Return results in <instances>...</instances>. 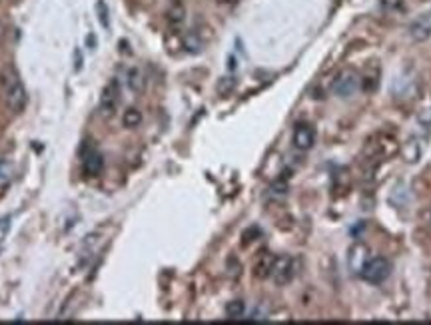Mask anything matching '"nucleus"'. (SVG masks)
Masks as SVG:
<instances>
[{
	"mask_svg": "<svg viewBox=\"0 0 431 325\" xmlns=\"http://www.w3.org/2000/svg\"><path fill=\"white\" fill-rule=\"evenodd\" d=\"M2 92H4V104L10 112L20 114L26 108L29 94H26L24 84L20 82V78L13 70H8L6 74L2 76Z\"/></svg>",
	"mask_w": 431,
	"mask_h": 325,
	"instance_id": "nucleus-1",
	"label": "nucleus"
},
{
	"mask_svg": "<svg viewBox=\"0 0 431 325\" xmlns=\"http://www.w3.org/2000/svg\"><path fill=\"white\" fill-rule=\"evenodd\" d=\"M357 90H361V76L354 68L340 70L331 84V92L340 98H352L354 94H357Z\"/></svg>",
	"mask_w": 431,
	"mask_h": 325,
	"instance_id": "nucleus-2",
	"label": "nucleus"
},
{
	"mask_svg": "<svg viewBox=\"0 0 431 325\" xmlns=\"http://www.w3.org/2000/svg\"><path fill=\"white\" fill-rule=\"evenodd\" d=\"M359 276L368 283H372V285H379V283H384L391 276V262L387 257H382V255L370 257Z\"/></svg>",
	"mask_w": 431,
	"mask_h": 325,
	"instance_id": "nucleus-3",
	"label": "nucleus"
},
{
	"mask_svg": "<svg viewBox=\"0 0 431 325\" xmlns=\"http://www.w3.org/2000/svg\"><path fill=\"white\" fill-rule=\"evenodd\" d=\"M296 276V262L292 255H276L274 257V264H272V271H269V278L274 280L276 285H288L290 281L294 280Z\"/></svg>",
	"mask_w": 431,
	"mask_h": 325,
	"instance_id": "nucleus-4",
	"label": "nucleus"
},
{
	"mask_svg": "<svg viewBox=\"0 0 431 325\" xmlns=\"http://www.w3.org/2000/svg\"><path fill=\"white\" fill-rule=\"evenodd\" d=\"M120 104V82L116 78H112L102 90V96H100V110L106 118L114 116L116 110H118Z\"/></svg>",
	"mask_w": 431,
	"mask_h": 325,
	"instance_id": "nucleus-5",
	"label": "nucleus"
},
{
	"mask_svg": "<svg viewBox=\"0 0 431 325\" xmlns=\"http://www.w3.org/2000/svg\"><path fill=\"white\" fill-rule=\"evenodd\" d=\"M292 144L299 152H308L315 144V128L310 122H297L294 134H292Z\"/></svg>",
	"mask_w": 431,
	"mask_h": 325,
	"instance_id": "nucleus-6",
	"label": "nucleus"
},
{
	"mask_svg": "<svg viewBox=\"0 0 431 325\" xmlns=\"http://www.w3.org/2000/svg\"><path fill=\"white\" fill-rule=\"evenodd\" d=\"M368 260H370V248L361 241H356L347 251V267L356 276L361 274V269L368 264Z\"/></svg>",
	"mask_w": 431,
	"mask_h": 325,
	"instance_id": "nucleus-7",
	"label": "nucleus"
},
{
	"mask_svg": "<svg viewBox=\"0 0 431 325\" xmlns=\"http://www.w3.org/2000/svg\"><path fill=\"white\" fill-rule=\"evenodd\" d=\"M409 36L414 42H425L431 38V13L417 16L409 24Z\"/></svg>",
	"mask_w": 431,
	"mask_h": 325,
	"instance_id": "nucleus-8",
	"label": "nucleus"
},
{
	"mask_svg": "<svg viewBox=\"0 0 431 325\" xmlns=\"http://www.w3.org/2000/svg\"><path fill=\"white\" fill-rule=\"evenodd\" d=\"M82 170L86 176H100L104 170V158L100 152H96L94 148L84 150L82 152Z\"/></svg>",
	"mask_w": 431,
	"mask_h": 325,
	"instance_id": "nucleus-9",
	"label": "nucleus"
},
{
	"mask_svg": "<svg viewBox=\"0 0 431 325\" xmlns=\"http://www.w3.org/2000/svg\"><path fill=\"white\" fill-rule=\"evenodd\" d=\"M400 152H402V158L405 164H417L421 160V154H423V144L417 136H409L402 146H400Z\"/></svg>",
	"mask_w": 431,
	"mask_h": 325,
	"instance_id": "nucleus-10",
	"label": "nucleus"
},
{
	"mask_svg": "<svg viewBox=\"0 0 431 325\" xmlns=\"http://www.w3.org/2000/svg\"><path fill=\"white\" fill-rule=\"evenodd\" d=\"M389 202H391V206L395 207H407L409 206V202H412V193H409V188L403 184V182H398L395 186H393V190H391V193H389Z\"/></svg>",
	"mask_w": 431,
	"mask_h": 325,
	"instance_id": "nucleus-11",
	"label": "nucleus"
},
{
	"mask_svg": "<svg viewBox=\"0 0 431 325\" xmlns=\"http://www.w3.org/2000/svg\"><path fill=\"white\" fill-rule=\"evenodd\" d=\"M186 20V8L182 0H172L170 8H168V22L172 29H180Z\"/></svg>",
	"mask_w": 431,
	"mask_h": 325,
	"instance_id": "nucleus-12",
	"label": "nucleus"
},
{
	"mask_svg": "<svg viewBox=\"0 0 431 325\" xmlns=\"http://www.w3.org/2000/svg\"><path fill=\"white\" fill-rule=\"evenodd\" d=\"M272 264H274V255H272V253H268V251H264V253L260 255V260L256 262V267H253V274H256V278H260V280H264V278H269Z\"/></svg>",
	"mask_w": 431,
	"mask_h": 325,
	"instance_id": "nucleus-13",
	"label": "nucleus"
},
{
	"mask_svg": "<svg viewBox=\"0 0 431 325\" xmlns=\"http://www.w3.org/2000/svg\"><path fill=\"white\" fill-rule=\"evenodd\" d=\"M416 90V80L409 76H400L393 84V94L395 96H412V92Z\"/></svg>",
	"mask_w": 431,
	"mask_h": 325,
	"instance_id": "nucleus-14",
	"label": "nucleus"
},
{
	"mask_svg": "<svg viewBox=\"0 0 431 325\" xmlns=\"http://www.w3.org/2000/svg\"><path fill=\"white\" fill-rule=\"evenodd\" d=\"M126 84H128V88L132 90V92H142L144 84H146L142 70H140V68H130V70L126 72Z\"/></svg>",
	"mask_w": 431,
	"mask_h": 325,
	"instance_id": "nucleus-15",
	"label": "nucleus"
},
{
	"mask_svg": "<svg viewBox=\"0 0 431 325\" xmlns=\"http://www.w3.org/2000/svg\"><path fill=\"white\" fill-rule=\"evenodd\" d=\"M377 86H379V66L375 64V66H373V72L372 70H368L366 74L361 76V90H366V92H375Z\"/></svg>",
	"mask_w": 431,
	"mask_h": 325,
	"instance_id": "nucleus-16",
	"label": "nucleus"
},
{
	"mask_svg": "<svg viewBox=\"0 0 431 325\" xmlns=\"http://www.w3.org/2000/svg\"><path fill=\"white\" fill-rule=\"evenodd\" d=\"M122 124L126 126V128H138L140 124H142V112L138 110V108H128L126 112H124V116H122Z\"/></svg>",
	"mask_w": 431,
	"mask_h": 325,
	"instance_id": "nucleus-17",
	"label": "nucleus"
},
{
	"mask_svg": "<svg viewBox=\"0 0 431 325\" xmlns=\"http://www.w3.org/2000/svg\"><path fill=\"white\" fill-rule=\"evenodd\" d=\"M184 48L188 50V52H192V54H196V52H200L202 50V46H204V42H202V38L198 36V32L196 30H190L186 36H184Z\"/></svg>",
	"mask_w": 431,
	"mask_h": 325,
	"instance_id": "nucleus-18",
	"label": "nucleus"
},
{
	"mask_svg": "<svg viewBox=\"0 0 431 325\" xmlns=\"http://www.w3.org/2000/svg\"><path fill=\"white\" fill-rule=\"evenodd\" d=\"M244 313H246V303H244V299H232V301H228V306H226V315H228L230 319H240V317H244Z\"/></svg>",
	"mask_w": 431,
	"mask_h": 325,
	"instance_id": "nucleus-19",
	"label": "nucleus"
},
{
	"mask_svg": "<svg viewBox=\"0 0 431 325\" xmlns=\"http://www.w3.org/2000/svg\"><path fill=\"white\" fill-rule=\"evenodd\" d=\"M416 120L417 126H419L423 132H431V106H425L423 110H419Z\"/></svg>",
	"mask_w": 431,
	"mask_h": 325,
	"instance_id": "nucleus-20",
	"label": "nucleus"
},
{
	"mask_svg": "<svg viewBox=\"0 0 431 325\" xmlns=\"http://www.w3.org/2000/svg\"><path fill=\"white\" fill-rule=\"evenodd\" d=\"M96 16H98L102 29L110 26V13H108V6H106L104 0H98V2H96Z\"/></svg>",
	"mask_w": 431,
	"mask_h": 325,
	"instance_id": "nucleus-21",
	"label": "nucleus"
},
{
	"mask_svg": "<svg viewBox=\"0 0 431 325\" xmlns=\"http://www.w3.org/2000/svg\"><path fill=\"white\" fill-rule=\"evenodd\" d=\"M13 176H15V166L8 160H0V184L8 182Z\"/></svg>",
	"mask_w": 431,
	"mask_h": 325,
	"instance_id": "nucleus-22",
	"label": "nucleus"
},
{
	"mask_svg": "<svg viewBox=\"0 0 431 325\" xmlns=\"http://www.w3.org/2000/svg\"><path fill=\"white\" fill-rule=\"evenodd\" d=\"M234 86H236V80H234L232 76H226V78L220 80V84H218V92H220L222 96H228V94L234 90Z\"/></svg>",
	"mask_w": 431,
	"mask_h": 325,
	"instance_id": "nucleus-23",
	"label": "nucleus"
},
{
	"mask_svg": "<svg viewBox=\"0 0 431 325\" xmlns=\"http://www.w3.org/2000/svg\"><path fill=\"white\" fill-rule=\"evenodd\" d=\"M8 232H10V218H8V216H4V218H0V244L6 239Z\"/></svg>",
	"mask_w": 431,
	"mask_h": 325,
	"instance_id": "nucleus-24",
	"label": "nucleus"
},
{
	"mask_svg": "<svg viewBox=\"0 0 431 325\" xmlns=\"http://www.w3.org/2000/svg\"><path fill=\"white\" fill-rule=\"evenodd\" d=\"M421 222L425 223L428 228H431V204L421 212Z\"/></svg>",
	"mask_w": 431,
	"mask_h": 325,
	"instance_id": "nucleus-25",
	"label": "nucleus"
},
{
	"mask_svg": "<svg viewBox=\"0 0 431 325\" xmlns=\"http://www.w3.org/2000/svg\"><path fill=\"white\" fill-rule=\"evenodd\" d=\"M86 45H88L90 50L96 48V36H94V34H88V36H86Z\"/></svg>",
	"mask_w": 431,
	"mask_h": 325,
	"instance_id": "nucleus-26",
	"label": "nucleus"
},
{
	"mask_svg": "<svg viewBox=\"0 0 431 325\" xmlns=\"http://www.w3.org/2000/svg\"><path fill=\"white\" fill-rule=\"evenodd\" d=\"M236 2H240V0H218V4H224V6H232Z\"/></svg>",
	"mask_w": 431,
	"mask_h": 325,
	"instance_id": "nucleus-27",
	"label": "nucleus"
},
{
	"mask_svg": "<svg viewBox=\"0 0 431 325\" xmlns=\"http://www.w3.org/2000/svg\"><path fill=\"white\" fill-rule=\"evenodd\" d=\"M0 34H2V26H0Z\"/></svg>",
	"mask_w": 431,
	"mask_h": 325,
	"instance_id": "nucleus-28",
	"label": "nucleus"
}]
</instances>
